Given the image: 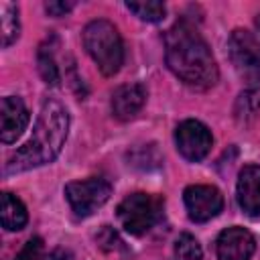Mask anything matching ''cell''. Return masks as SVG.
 I'll return each instance as SVG.
<instances>
[{
  "label": "cell",
  "instance_id": "5bb4252c",
  "mask_svg": "<svg viewBox=\"0 0 260 260\" xmlns=\"http://www.w3.org/2000/svg\"><path fill=\"white\" fill-rule=\"evenodd\" d=\"M20 35V20H18V6L12 2L0 4V37L2 47H10Z\"/></svg>",
  "mask_w": 260,
  "mask_h": 260
},
{
  "label": "cell",
  "instance_id": "52a82bcc",
  "mask_svg": "<svg viewBox=\"0 0 260 260\" xmlns=\"http://www.w3.org/2000/svg\"><path fill=\"white\" fill-rule=\"evenodd\" d=\"M175 144L183 158L189 162H199L209 154L213 136L203 122L183 120L175 130Z\"/></svg>",
  "mask_w": 260,
  "mask_h": 260
},
{
  "label": "cell",
  "instance_id": "ffe728a7",
  "mask_svg": "<svg viewBox=\"0 0 260 260\" xmlns=\"http://www.w3.org/2000/svg\"><path fill=\"white\" fill-rule=\"evenodd\" d=\"M95 240L100 242V246L102 248H108V250H116V248H120V238H118V234L110 228V225H104L102 228V232H100V236H95Z\"/></svg>",
  "mask_w": 260,
  "mask_h": 260
},
{
  "label": "cell",
  "instance_id": "ba28073f",
  "mask_svg": "<svg viewBox=\"0 0 260 260\" xmlns=\"http://www.w3.org/2000/svg\"><path fill=\"white\" fill-rule=\"evenodd\" d=\"M183 201L189 219L195 223L209 221L223 207V195L213 185H189L183 191Z\"/></svg>",
  "mask_w": 260,
  "mask_h": 260
},
{
  "label": "cell",
  "instance_id": "7402d4cb",
  "mask_svg": "<svg viewBox=\"0 0 260 260\" xmlns=\"http://www.w3.org/2000/svg\"><path fill=\"white\" fill-rule=\"evenodd\" d=\"M45 260H73V254L67 248H55L51 254L45 256Z\"/></svg>",
  "mask_w": 260,
  "mask_h": 260
},
{
  "label": "cell",
  "instance_id": "277c9868",
  "mask_svg": "<svg viewBox=\"0 0 260 260\" xmlns=\"http://www.w3.org/2000/svg\"><path fill=\"white\" fill-rule=\"evenodd\" d=\"M228 53L238 75L256 89L260 85V39L246 28H236L228 39Z\"/></svg>",
  "mask_w": 260,
  "mask_h": 260
},
{
  "label": "cell",
  "instance_id": "9c48e42d",
  "mask_svg": "<svg viewBox=\"0 0 260 260\" xmlns=\"http://www.w3.org/2000/svg\"><path fill=\"white\" fill-rule=\"evenodd\" d=\"M256 250L254 236L240 225H232L217 236L215 252L217 260H250Z\"/></svg>",
  "mask_w": 260,
  "mask_h": 260
},
{
  "label": "cell",
  "instance_id": "3957f363",
  "mask_svg": "<svg viewBox=\"0 0 260 260\" xmlns=\"http://www.w3.org/2000/svg\"><path fill=\"white\" fill-rule=\"evenodd\" d=\"M83 47L104 75H116L124 63V45L118 28L104 18L91 20L83 28Z\"/></svg>",
  "mask_w": 260,
  "mask_h": 260
},
{
  "label": "cell",
  "instance_id": "30bf717a",
  "mask_svg": "<svg viewBox=\"0 0 260 260\" xmlns=\"http://www.w3.org/2000/svg\"><path fill=\"white\" fill-rule=\"evenodd\" d=\"M28 110L18 95H6L0 102V140L14 142L28 124Z\"/></svg>",
  "mask_w": 260,
  "mask_h": 260
},
{
  "label": "cell",
  "instance_id": "44dd1931",
  "mask_svg": "<svg viewBox=\"0 0 260 260\" xmlns=\"http://www.w3.org/2000/svg\"><path fill=\"white\" fill-rule=\"evenodd\" d=\"M73 2H63V0H51L45 4V10L51 14V16H65L67 12L73 10Z\"/></svg>",
  "mask_w": 260,
  "mask_h": 260
},
{
  "label": "cell",
  "instance_id": "5b68a950",
  "mask_svg": "<svg viewBox=\"0 0 260 260\" xmlns=\"http://www.w3.org/2000/svg\"><path fill=\"white\" fill-rule=\"evenodd\" d=\"M158 211H160L158 199H154L148 193H132L120 201L116 215H118L120 225L128 234L142 236L144 232H148L156 223Z\"/></svg>",
  "mask_w": 260,
  "mask_h": 260
},
{
  "label": "cell",
  "instance_id": "e0dca14e",
  "mask_svg": "<svg viewBox=\"0 0 260 260\" xmlns=\"http://www.w3.org/2000/svg\"><path fill=\"white\" fill-rule=\"evenodd\" d=\"M37 63H39V73H41V77L45 79V83H47V85H59L61 73H59V67H57L55 59H53V53H51L47 47H41V49H39Z\"/></svg>",
  "mask_w": 260,
  "mask_h": 260
},
{
  "label": "cell",
  "instance_id": "4fadbf2b",
  "mask_svg": "<svg viewBox=\"0 0 260 260\" xmlns=\"http://www.w3.org/2000/svg\"><path fill=\"white\" fill-rule=\"evenodd\" d=\"M0 215H2V228L6 232H18L28 221V213H26L24 203L8 191L2 193V211H0Z\"/></svg>",
  "mask_w": 260,
  "mask_h": 260
},
{
  "label": "cell",
  "instance_id": "8992f818",
  "mask_svg": "<svg viewBox=\"0 0 260 260\" xmlns=\"http://www.w3.org/2000/svg\"><path fill=\"white\" fill-rule=\"evenodd\" d=\"M112 195V185L102 177L71 181L65 185V197L77 217H87L98 211Z\"/></svg>",
  "mask_w": 260,
  "mask_h": 260
},
{
  "label": "cell",
  "instance_id": "7c38bea8",
  "mask_svg": "<svg viewBox=\"0 0 260 260\" xmlns=\"http://www.w3.org/2000/svg\"><path fill=\"white\" fill-rule=\"evenodd\" d=\"M146 102V89L142 83H124L112 93V112L118 120L134 118Z\"/></svg>",
  "mask_w": 260,
  "mask_h": 260
},
{
  "label": "cell",
  "instance_id": "7a4b0ae2",
  "mask_svg": "<svg viewBox=\"0 0 260 260\" xmlns=\"http://www.w3.org/2000/svg\"><path fill=\"white\" fill-rule=\"evenodd\" d=\"M67 134H69L67 108L61 102L49 98L41 108V114L32 128V136L6 160L4 175H16L53 162L59 156L67 140Z\"/></svg>",
  "mask_w": 260,
  "mask_h": 260
},
{
  "label": "cell",
  "instance_id": "d6986e66",
  "mask_svg": "<svg viewBox=\"0 0 260 260\" xmlns=\"http://www.w3.org/2000/svg\"><path fill=\"white\" fill-rule=\"evenodd\" d=\"M14 260H45V246L41 238H30L22 250L14 256Z\"/></svg>",
  "mask_w": 260,
  "mask_h": 260
},
{
  "label": "cell",
  "instance_id": "2e32d148",
  "mask_svg": "<svg viewBox=\"0 0 260 260\" xmlns=\"http://www.w3.org/2000/svg\"><path fill=\"white\" fill-rule=\"evenodd\" d=\"M175 260H203V250L201 244L197 242L195 236L191 234H181L175 240V248H173Z\"/></svg>",
  "mask_w": 260,
  "mask_h": 260
},
{
  "label": "cell",
  "instance_id": "6da1fadb",
  "mask_svg": "<svg viewBox=\"0 0 260 260\" xmlns=\"http://www.w3.org/2000/svg\"><path fill=\"white\" fill-rule=\"evenodd\" d=\"M165 59L169 69L193 89H209L219 79L209 45L187 20L177 22L165 32Z\"/></svg>",
  "mask_w": 260,
  "mask_h": 260
},
{
  "label": "cell",
  "instance_id": "603a6c76",
  "mask_svg": "<svg viewBox=\"0 0 260 260\" xmlns=\"http://www.w3.org/2000/svg\"><path fill=\"white\" fill-rule=\"evenodd\" d=\"M256 28H258V30H260V14H258V16H256Z\"/></svg>",
  "mask_w": 260,
  "mask_h": 260
},
{
  "label": "cell",
  "instance_id": "9a60e30c",
  "mask_svg": "<svg viewBox=\"0 0 260 260\" xmlns=\"http://www.w3.org/2000/svg\"><path fill=\"white\" fill-rule=\"evenodd\" d=\"M126 8L144 22H160L167 14L162 2L156 0H140V2H126Z\"/></svg>",
  "mask_w": 260,
  "mask_h": 260
},
{
  "label": "cell",
  "instance_id": "ac0fdd59",
  "mask_svg": "<svg viewBox=\"0 0 260 260\" xmlns=\"http://www.w3.org/2000/svg\"><path fill=\"white\" fill-rule=\"evenodd\" d=\"M260 108V93L252 87H248L246 91L240 93L238 98V104H236V116L240 120H248V118H254V114L258 112Z\"/></svg>",
  "mask_w": 260,
  "mask_h": 260
},
{
  "label": "cell",
  "instance_id": "8fae6325",
  "mask_svg": "<svg viewBox=\"0 0 260 260\" xmlns=\"http://www.w3.org/2000/svg\"><path fill=\"white\" fill-rule=\"evenodd\" d=\"M236 197H238L240 209L246 215L250 217L260 215V167L258 165L242 167L238 175Z\"/></svg>",
  "mask_w": 260,
  "mask_h": 260
}]
</instances>
